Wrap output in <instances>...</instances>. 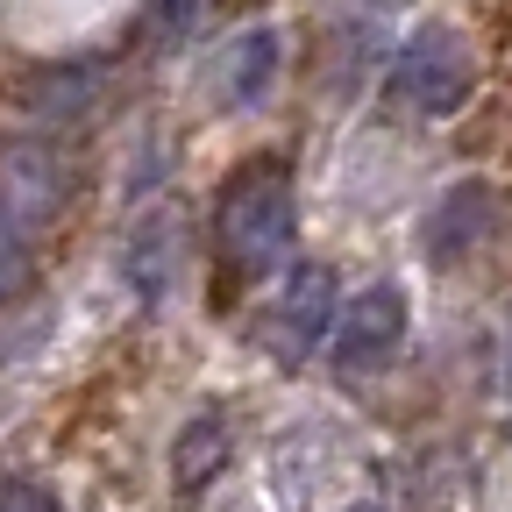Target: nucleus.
Segmentation results:
<instances>
[{
	"label": "nucleus",
	"mask_w": 512,
	"mask_h": 512,
	"mask_svg": "<svg viewBox=\"0 0 512 512\" xmlns=\"http://www.w3.org/2000/svg\"><path fill=\"white\" fill-rule=\"evenodd\" d=\"M328 320H335V278H328V264H299L292 278H285V292H278V306H271V349L285 356V363H306L320 342H328Z\"/></svg>",
	"instance_id": "obj_4"
},
{
	"label": "nucleus",
	"mask_w": 512,
	"mask_h": 512,
	"mask_svg": "<svg viewBox=\"0 0 512 512\" xmlns=\"http://www.w3.org/2000/svg\"><path fill=\"white\" fill-rule=\"evenodd\" d=\"M128 285L143 299H164V285H171V228L164 221H143L128 235Z\"/></svg>",
	"instance_id": "obj_8"
},
{
	"label": "nucleus",
	"mask_w": 512,
	"mask_h": 512,
	"mask_svg": "<svg viewBox=\"0 0 512 512\" xmlns=\"http://www.w3.org/2000/svg\"><path fill=\"white\" fill-rule=\"evenodd\" d=\"M292 228H299V207H292V185L278 171H256L228 192V207H221V249H228V264L242 278H264L285 264V249H292Z\"/></svg>",
	"instance_id": "obj_1"
},
{
	"label": "nucleus",
	"mask_w": 512,
	"mask_h": 512,
	"mask_svg": "<svg viewBox=\"0 0 512 512\" xmlns=\"http://www.w3.org/2000/svg\"><path fill=\"white\" fill-rule=\"evenodd\" d=\"M470 79H477V64H470V43L448 29V22H427L413 29V43L399 50V72H392V100L420 121H441V114H456L470 100Z\"/></svg>",
	"instance_id": "obj_2"
},
{
	"label": "nucleus",
	"mask_w": 512,
	"mask_h": 512,
	"mask_svg": "<svg viewBox=\"0 0 512 512\" xmlns=\"http://www.w3.org/2000/svg\"><path fill=\"white\" fill-rule=\"evenodd\" d=\"M221 463H228V420H221V413L185 420V434H178V448H171V477H178V491H185V498L207 491V484L221 477Z\"/></svg>",
	"instance_id": "obj_7"
},
{
	"label": "nucleus",
	"mask_w": 512,
	"mask_h": 512,
	"mask_svg": "<svg viewBox=\"0 0 512 512\" xmlns=\"http://www.w3.org/2000/svg\"><path fill=\"white\" fill-rule=\"evenodd\" d=\"M278 79V29H242L214 57V100L221 107H256Z\"/></svg>",
	"instance_id": "obj_6"
},
{
	"label": "nucleus",
	"mask_w": 512,
	"mask_h": 512,
	"mask_svg": "<svg viewBox=\"0 0 512 512\" xmlns=\"http://www.w3.org/2000/svg\"><path fill=\"white\" fill-rule=\"evenodd\" d=\"M29 228L8 214V207H0V299H15L22 285H29Z\"/></svg>",
	"instance_id": "obj_9"
},
{
	"label": "nucleus",
	"mask_w": 512,
	"mask_h": 512,
	"mask_svg": "<svg viewBox=\"0 0 512 512\" xmlns=\"http://www.w3.org/2000/svg\"><path fill=\"white\" fill-rule=\"evenodd\" d=\"M335 512H384L377 498H349V505H335Z\"/></svg>",
	"instance_id": "obj_11"
},
{
	"label": "nucleus",
	"mask_w": 512,
	"mask_h": 512,
	"mask_svg": "<svg viewBox=\"0 0 512 512\" xmlns=\"http://www.w3.org/2000/svg\"><path fill=\"white\" fill-rule=\"evenodd\" d=\"M0 207H8L29 235L50 228V214L64 207V171H57V150L43 143H15L0 150Z\"/></svg>",
	"instance_id": "obj_5"
},
{
	"label": "nucleus",
	"mask_w": 512,
	"mask_h": 512,
	"mask_svg": "<svg viewBox=\"0 0 512 512\" xmlns=\"http://www.w3.org/2000/svg\"><path fill=\"white\" fill-rule=\"evenodd\" d=\"M0 512H57V498L36 477H0Z\"/></svg>",
	"instance_id": "obj_10"
},
{
	"label": "nucleus",
	"mask_w": 512,
	"mask_h": 512,
	"mask_svg": "<svg viewBox=\"0 0 512 512\" xmlns=\"http://www.w3.org/2000/svg\"><path fill=\"white\" fill-rule=\"evenodd\" d=\"M505 392H512V370H505Z\"/></svg>",
	"instance_id": "obj_12"
},
{
	"label": "nucleus",
	"mask_w": 512,
	"mask_h": 512,
	"mask_svg": "<svg viewBox=\"0 0 512 512\" xmlns=\"http://www.w3.org/2000/svg\"><path fill=\"white\" fill-rule=\"evenodd\" d=\"M328 335H335V363L342 370H377V363H392V349L406 342V292L399 285H363L335 320H328Z\"/></svg>",
	"instance_id": "obj_3"
}]
</instances>
